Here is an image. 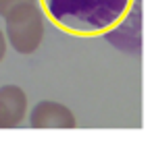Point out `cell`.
<instances>
[{
  "instance_id": "obj_1",
  "label": "cell",
  "mask_w": 152,
  "mask_h": 143,
  "mask_svg": "<svg viewBox=\"0 0 152 143\" xmlns=\"http://www.w3.org/2000/svg\"><path fill=\"white\" fill-rule=\"evenodd\" d=\"M44 15L65 33L98 38L113 29L135 0H38Z\"/></svg>"
},
{
  "instance_id": "obj_2",
  "label": "cell",
  "mask_w": 152,
  "mask_h": 143,
  "mask_svg": "<svg viewBox=\"0 0 152 143\" xmlns=\"http://www.w3.org/2000/svg\"><path fill=\"white\" fill-rule=\"evenodd\" d=\"M44 11L40 2H23L17 4L7 17H4V35L9 46L17 54H34L44 40L46 23H44Z\"/></svg>"
},
{
  "instance_id": "obj_3",
  "label": "cell",
  "mask_w": 152,
  "mask_h": 143,
  "mask_svg": "<svg viewBox=\"0 0 152 143\" xmlns=\"http://www.w3.org/2000/svg\"><path fill=\"white\" fill-rule=\"evenodd\" d=\"M115 50L129 54V56H142V2L135 0L129 13L102 35Z\"/></svg>"
},
{
  "instance_id": "obj_4",
  "label": "cell",
  "mask_w": 152,
  "mask_h": 143,
  "mask_svg": "<svg viewBox=\"0 0 152 143\" xmlns=\"http://www.w3.org/2000/svg\"><path fill=\"white\" fill-rule=\"evenodd\" d=\"M29 126L34 129H75L77 120L69 106L42 100L29 110Z\"/></svg>"
},
{
  "instance_id": "obj_5",
  "label": "cell",
  "mask_w": 152,
  "mask_h": 143,
  "mask_svg": "<svg viewBox=\"0 0 152 143\" xmlns=\"http://www.w3.org/2000/svg\"><path fill=\"white\" fill-rule=\"evenodd\" d=\"M27 114V93L19 85L0 87V129H15Z\"/></svg>"
},
{
  "instance_id": "obj_6",
  "label": "cell",
  "mask_w": 152,
  "mask_h": 143,
  "mask_svg": "<svg viewBox=\"0 0 152 143\" xmlns=\"http://www.w3.org/2000/svg\"><path fill=\"white\" fill-rule=\"evenodd\" d=\"M23 2H36V0H0V17H7L17 4H23Z\"/></svg>"
},
{
  "instance_id": "obj_7",
  "label": "cell",
  "mask_w": 152,
  "mask_h": 143,
  "mask_svg": "<svg viewBox=\"0 0 152 143\" xmlns=\"http://www.w3.org/2000/svg\"><path fill=\"white\" fill-rule=\"evenodd\" d=\"M7 48H9L7 35H4V31H2V29H0V60H2V58L7 56Z\"/></svg>"
}]
</instances>
